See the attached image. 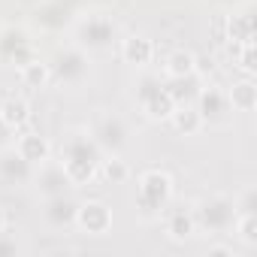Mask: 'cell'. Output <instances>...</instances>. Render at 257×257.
Wrapping results in <instances>:
<instances>
[{"label": "cell", "instance_id": "obj_1", "mask_svg": "<svg viewBox=\"0 0 257 257\" xmlns=\"http://www.w3.org/2000/svg\"><path fill=\"white\" fill-rule=\"evenodd\" d=\"M67 34L73 37L70 43H76L79 49H85L91 58H94V55H109V52H115L118 43H121V37H124V34H121V22H118L109 10H103V7L79 10Z\"/></svg>", "mask_w": 257, "mask_h": 257}, {"label": "cell", "instance_id": "obj_2", "mask_svg": "<svg viewBox=\"0 0 257 257\" xmlns=\"http://www.w3.org/2000/svg\"><path fill=\"white\" fill-rule=\"evenodd\" d=\"M58 161H61L64 173H67L70 185L82 188V185L97 182V170H100L103 152L97 149V143L91 140V134L85 131V127H70V131L61 137Z\"/></svg>", "mask_w": 257, "mask_h": 257}, {"label": "cell", "instance_id": "obj_3", "mask_svg": "<svg viewBox=\"0 0 257 257\" xmlns=\"http://www.w3.org/2000/svg\"><path fill=\"white\" fill-rule=\"evenodd\" d=\"M46 61H49L52 85L61 91H82L94 79V58L85 49H79L76 43L55 46V52Z\"/></svg>", "mask_w": 257, "mask_h": 257}, {"label": "cell", "instance_id": "obj_4", "mask_svg": "<svg viewBox=\"0 0 257 257\" xmlns=\"http://www.w3.org/2000/svg\"><path fill=\"white\" fill-rule=\"evenodd\" d=\"M85 131L91 134V140L97 143V149L103 155H124L127 149L134 146V127L131 121H127L121 112L115 109H94L88 124H85Z\"/></svg>", "mask_w": 257, "mask_h": 257}, {"label": "cell", "instance_id": "obj_5", "mask_svg": "<svg viewBox=\"0 0 257 257\" xmlns=\"http://www.w3.org/2000/svg\"><path fill=\"white\" fill-rule=\"evenodd\" d=\"M173 203V176L161 167H149L137 179V212L143 221H158Z\"/></svg>", "mask_w": 257, "mask_h": 257}, {"label": "cell", "instance_id": "obj_6", "mask_svg": "<svg viewBox=\"0 0 257 257\" xmlns=\"http://www.w3.org/2000/svg\"><path fill=\"white\" fill-rule=\"evenodd\" d=\"M194 221H197V233H209L212 239L218 236H227L233 221H236V209H233V197L230 194H221V191H212V194H203L194 206Z\"/></svg>", "mask_w": 257, "mask_h": 257}, {"label": "cell", "instance_id": "obj_7", "mask_svg": "<svg viewBox=\"0 0 257 257\" xmlns=\"http://www.w3.org/2000/svg\"><path fill=\"white\" fill-rule=\"evenodd\" d=\"M134 100H137V109L149 121H167L176 109V103L167 91V82L149 70H140V76L134 79Z\"/></svg>", "mask_w": 257, "mask_h": 257}, {"label": "cell", "instance_id": "obj_8", "mask_svg": "<svg viewBox=\"0 0 257 257\" xmlns=\"http://www.w3.org/2000/svg\"><path fill=\"white\" fill-rule=\"evenodd\" d=\"M194 106H197V112H200L203 127H209V131H230V127H233L236 109H233V103H230V97H227V88L203 82V88H200Z\"/></svg>", "mask_w": 257, "mask_h": 257}, {"label": "cell", "instance_id": "obj_9", "mask_svg": "<svg viewBox=\"0 0 257 257\" xmlns=\"http://www.w3.org/2000/svg\"><path fill=\"white\" fill-rule=\"evenodd\" d=\"M76 212H79V200L73 197V191L58 197H43V206H40V218L52 233L76 230Z\"/></svg>", "mask_w": 257, "mask_h": 257}, {"label": "cell", "instance_id": "obj_10", "mask_svg": "<svg viewBox=\"0 0 257 257\" xmlns=\"http://www.w3.org/2000/svg\"><path fill=\"white\" fill-rule=\"evenodd\" d=\"M37 46H34V34L25 25H4L0 28V58L22 67L31 58H37Z\"/></svg>", "mask_w": 257, "mask_h": 257}, {"label": "cell", "instance_id": "obj_11", "mask_svg": "<svg viewBox=\"0 0 257 257\" xmlns=\"http://www.w3.org/2000/svg\"><path fill=\"white\" fill-rule=\"evenodd\" d=\"M79 10L67 7V4H58V0H43V4L34 10V28L49 34V37H58V34H67L73 19H76Z\"/></svg>", "mask_w": 257, "mask_h": 257}, {"label": "cell", "instance_id": "obj_12", "mask_svg": "<svg viewBox=\"0 0 257 257\" xmlns=\"http://www.w3.org/2000/svg\"><path fill=\"white\" fill-rule=\"evenodd\" d=\"M31 185H34V191L40 194V200H43V197H58V194L73 191V185H70V179H67L61 161H52V158L34 167V179H31Z\"/></svg>", "mask_w": 257, "mask_h": 257}, {"label": "cell", "instance_id": "obj_13", "mask_svg": "<svg viewBox=\"0 0 257 257\" xmlns=\"http://www.w3.org/2000/svg\"><path fill=\"white\" fill-rule=\"evenodd\" d=\"M76 230L88 236H106L112 230V209L103 200H85L76 212Z\"/></svg>", "mask_w": 257, "mask_h": 257}, {"label": "cell", "instance_id": "obj_14", "mask_svg": "<svg viewBox=\"0 0 257 257\" xmlns=\"http://www.w3.org/2000/svg\"><path fill=\"white\" fill-rule=\"evenodd\" d=\"M164 233H167L170 242H179V245L191 242L197 236V221H194L191 206H185V203L167 206L164 209Z\"/></svg>", "mask_w": 257, "mask_h": 257}, {"label": "cell", "instance_id": "obj_15", "mask_svg": "<svg viewBox=\"0 0 257 257\" xmlns=\"http://www.w3.org/2000/svg\"><path fill=\"white\" fill-rule=\"evenodd\" d=\"M34 179V164H28L13 146L0 149V185L7 188H25Z\"/></svg>", "mask_w": 257, "mask_h": 257}, {"label": "cell", "instance_id": "obj_16", "mask_svg": "<svg viewBox=\"0 0 257 257\" xmlns=\"http://www.w3.org/2000/svg\"><path fill=\"white\" fill-rule=\"evenodd\" d=\"M118 55H121L124 64H131L137 70H146L155 61V43L146 34H127L118 43Z\"/></svg>", "mask_w": 257, "mask_h": 257}, {"label": "cell", "instance_id": "obj_17", "mask_svg": "<svg viewBox=\"0 0 257 257\" xmlns=\"http://www.w3.org/2000/svg\"><path fill=\"white\" fill-rule=\"evenodd\" d=\"M13 149L28 161V164H43V161H49L52 158V143L40 134V131H19L16 134V140H13Z\"/></svg>", "mask_w": 257, "mask_h": 257}, {"label": "cell", "instance_id": "obj_18", "mask_svg": "<svg viewBox=\"0 0 257 257\" xmlns=\"http://www.w3.org/2000/svg\"><path fill=\"white\" fill-rule=\"evenodd\" d=\"M167 82V91H170V97H173V103L179 106V103H194L197 100V94H200V88H203V76L194 70V73H188V76H176V79H164Z\"/></svg>", "mask_w": 257, "mask_h": 257}, {"label": "cell", "instance_id": "obj_19", "mask_svg": "<svg viewBox=\"0 0 257 257\" xmlns=\"http://www.w3.org/2000/svg\"><path fill=\"white\" fill-rule=\"evenodd\" d=\"M167 121L173 124V131H176L179 137H197V134L203 131V121H200V112H197L194 103H179Z\"/></svg>", "mask_w": 257, "mask_h": 257}, {"label": "cell", "instance_id": "obj_20", "mask_svg": "<svg viewBox=\"0 0 257 257\" xmlns=\"http://www.w3.org/2000/svg\"><path fill=\"white\" fill-rule=\"evenodd\" d=\"M227 40L242 46V43H254V16L248 10H230L227 16Z\"/></svg>", "mask_w": 257, "mask_h": 257}, {"label": "cell", "instance_id": "obj_21", "mask_svg": "<svg viewBox=\"0 0 257 257\" xmlns=\"http://www.w3.org/2000/svg\"><path fill=\"white\" fill-rule=\"evenodd\" d=\"M0 118H4L13 131L19 134V131H25V127L31 124V103L25 100V97H7L4 103H0Z\"/></svg>", "mask_w": 257, "mask_h": 257}, {"label": "cell", "instance_id": "obj_22", "mask_svg": "<svg viewBox=\"0 0 257 257\" xmlns=\"http://www.w3.org/2000/svg\"><path fill=\"white\" fill-rule=\"evenodd\" d=\"M19 79H22V85L25 88H34V91H40V88H46V85H52V73H49V61L46 58H31L28 64H22L19 67Z\"/></svg>", "mask_w": 257, "mask_h": 257}, {"label": "cell", "instance_id": "obj_23", "mask_svg": "<svg viewBox=\"0 0 257 257\" xmlns=\"http://www.w3.org/2000/svg\"><path fill=\"white\" fill-rule=\"evenodd\" d=\"M227 97H230L236 112H254V106H257V85H254V79L251 76L239 79L233 88H227Z\"/></svg>", "mask_w": 257, "mask_h": 257}, {"label": "cell", "instance_id": "obj_24", "mask_svg": "<svg viewBox=\"0 0 257 257\" xmlns=\"http://www.w3.org/2000/svg\"><path fill=\"white\" fill-rule=\"evenodd\" d=\"M97 179H103L109 185H124L127 179H131V167H127L124 155H103L100 170H97Z\"/></svg>", "mask_w": 257, "mask_h": 257}, {"label": "cell", "instance_id": "obj_25", "mask_svg": "<svg viewBox=\"0 0 257 257\" xmlns=\"http://www.w3.org/2000/svg\"><path fill=\"white\" fill-rule=\"evenodd\" d=\"M197 70V58L185 49H173L167 58H164V76L167 79H176V76H188Z\"/></svg>", "mask_w": 257, "mask_h": 257}, {"label": "cell", "instance_id": "obj_26", "mask_svg": "<svg viewBox=\"0 0 257 257\" xmlns=\"http://www.w3.org/2000/svg\"><path fill=\"white\" fill-rule=\"evenodd\" d=\"M230 233H236L245 248H257V215H236Z\"/></svg>", "mask_w": 257, "mask_h": 257}, {"label": "cell", "instance_id": "obj_27", "mask_svg": "<svg viewBox=\"0 0 257 257\" xmlns=\"http://www.w3.org/2000/svg\"><path fill=\"white\" fill-rule=\"evenodd\" d=\"M236 215H257V185H245L233 194Z\"/></svg>", "mask_w": 257, "mask_h": 257}, {"label": "cell", "instance_id": "obj_28", "mask_svg": "<svg viewBox=\"0 0 257 257\" xmlns=\"http://www.w3.org/2000/svg\"><path fill=\"white\" fill-rule=\"evenodd\" d=\"M239 70L245 76H254L257 64H254V43H242L239 46Z\"/></svg>", "mask_w": 257, "mask_h": 257}, {"label": "cell", "instance_id": "obj_29", "mask_svg": "<svg viewBox=\"0 0 257 257\" xmlns=\"http://www.w3.org/2000/svg\"><path fill=\"white\" fill-rule=\"evenodd\" d=\"M22 251H25V245H22L13 233L0 230V257H13V254H22Z\"/></svg>", "mask_w": 257, "mask_h": 257}, {"label": "cell", "instance_id": "obj_30", "mask_svg": "<svg viewBox=\"0 0 257 257\" xmlns=\"http://www.w3.org/2000/svg\"><path fill=\"white\" fill-rule=\"evenodd\" d=\"M13 140H16V131L0 118V149H7V146H13Z\"/></svg>", "mask_w": 257, "mask_h": 257}, {"label": "cell", "instance_id": "obj_31", "mask_svg": "<svg viewBox=\"0 0 257 257\" xmlns=\"http://www.w3.org/2000/svg\"><path fill=\"white\" fill-rule=\"evenodd\" d=\"M206 251H209V254H230V257H236V248L227 245V242H212Z\"/></svg>", "mask_w": 257, "mask_h": 257}, {"label": "cell", "instance_id": "obj_32", "mask_svg": "<svg viewBox=\"0 0 257 257\" xmlns=\"http://www.w3.org/2000/svg\"><path fill=\"white\" fill-rule=\"evenodd\" d=\"M206 4H212L215 10H236L242 0H206Z\"/></svg>", "mask_w": 257, "mask_h": 257}, {"label": "cell", "instance_id": "obj_33", "mask_svg": "<svg viewBox=\"0 0 257 257\" xmlns=\"http://www.w3.org/2000/svg\"><path fill=\"white\" fill-rule=\"evenodd\" d=\"M58 4H67V7H73V10H82V0H58Z\"/></svg>", "mask_w": 257, "mask_h": 257}, {"label": "cell", "instance_id": "obj_34", "mask_svg": "<svg viewBox=\"0 0 257 257\" xmlns=\"http://www.w3.org/2000/svg\"><path fill=\"white\" fill-rule=\"evenodd\" d=\"M0 230H7V212L0 209Z\"/></svg>", "mask_w": 257, "mask_h": 257}]
</instances>
